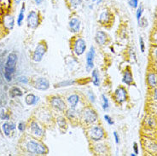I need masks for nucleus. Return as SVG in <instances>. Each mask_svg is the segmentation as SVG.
I'll use <instances>...</instances> for the list:
<instances>
[{"label": "nucleus", "mask_w": 157, "mask_h": 156, "mask_svg": "<svg viewBox=\"0 0 157 156\" xmlns=\"http://www.w3.org/2000/svg\"><path fill=\"white\" fill-rule=\"evenodd\" d=\"M153 41L155 42V44L157 45V33H155L153 35Z\"/></svg>", "instance_id": "41"}, {"label": "nucleus", "mask_w": 157, "mask_h": 156, "mask_svg": "<svg viewBox=\"0 0 157 156\" xmlns=\"http://www.w3.org/2000/svg\"><path fill=\"white\" fill-rule=\"evenodd\" d=\"M122 81L125 83L126 85H130L132 82H133V78H132V74L131 73V71L129 69H126L124 72V75H123V78Z\"/></svg>", "instance_id": "21"}, {"label": "nucleus", "mask_w": 157, "mask_h": 156, "mask_svg": "<svg viewBox=\"0 0 157 156\" xmlns=\"http://www.w3.org/2000/svg\"><path fill=\"white\" fill-rule=\"evenodd\" d=\"M129 5L133 9H136L138 7V0H129Z\"/></svg>", "instance_id": "30"}, {"label": "nucleus", "mask_w": 157, "mask_h": 156, "mask_svg": "<svg viewBox=\"0 0 157 156\" xmlns=\"http://www.w3.org/2000/svg\"><path fill=\"white\" fill-rule=\"evenodd\" d=\"M133 149H134V154H136V155L138 154V146H137V143H134V144H133Z\"/></svg>", "instance_id": "37"}, {"label": "nucleus", "mask_w": 157, "mask_h": 156, "mask_svg": "<svg viewBox=\"0 0 157 156\" xmlns=\"http://www.w3.org/2000/svg\"><path fill=\"white\" fill-rule=\"evenodd\" d=\"M91 81H92L93 85L95 86H99L100 85L99 74H98V71L97 69L92 70V73H91Z\"/></svg>", "instance_id": "22"}, {"label": "nucleus", "mask_w": 157, "mask_h": 156, "mask_svg": "<svg viewBox=\"0 0 157 156\" xmlns=\"http://www.w3.org/2000/svg\"><path fill=\"white\" fill-rule=\"evenodd\" d=\"M67 116L70 119H75V117H76V110H75V108H71L70 107V109L67 111Z\"/></svg>", "instance_id": "28"}, {"label": "nucleus", "mask_w": 157, "mask_h": 156, "mask_svg": "<svg viewBox=\"0 0 157 156\" xmlns=\"http://www.w3.org/2000/svg\"><path fill=\"white\" fill-rule=\"evenodd\" d=\"M15 2H16V4H20V2H21V0H15Z\"/></svg>", "instance_id": "44"}, {"label": "nucleus", "mask_w": 157, "mask_h": 156, "mask_svg": "<svg viewBox=\"0 0 157 156\" xmlns=\"http://www.w3.org/2000/svg\"><path fill=\"white\" fill-rule=\"evenodd\" d=\"M30 131H31V133L34 136H36V137H41L44 135V130H43V128L36 121H33L31 123V125H30Z\"/></svg>", "instance_id": "12"}, {"label": "nucleus", "mask_w": 157, "mask_h": 156, "mask_svg": "<svg viewBox=\"0 0 157 156\" xmlns=\"http://www.w3.org/2000/svg\"><path fill=\"white\" fill-rule=\"evenodd\" d=\"M153 98H154V100H155V101H157V88H155V89L154 90Z\"/></svg>", "instance_id": "40"}, {"label": "nucleus", "mask_w": 157, "mask_h": 156, "mask_svg": "<svg viewBox=\"0 0 157 156\" xmlns=\"http://www.w3.org/2000/svg\"><path fill=\"white\" fill-rule=\"evenodd\" d=\"M69 28L71 32L74 33H78L80 30V21L78 18H72L69 21Z\"/></svg>", "instance_id": "13"}, {"label": "nucleus", "mask_w": 157, "mask_h": 156, "mask_svg": "<svg viewBox=\"0 0 157 156\" xmlns=\"http://www.w3.org/2000/svg\"><path fill=\"white\" fill-rule=\"evenodd\" d=\"M88 98L91 101V103H94L96 102V96L92 91H89V92H88Z\"/></svg>", "instance_id": "31"}, {"label": "nucleus", "mask_w": 157, "mask_h": 156, "mask_svg": "<svg viewBox=\"0 0 157 156\" xmlns=\"http://www.w3.org/2000/svg\"><path fill=\"white\" fill-rule=\"evenodd\" d=\"M9 95L11 97H17V96H22V91L17 87H13L9 91Z\"/></svg>", "instance_id": "23"}, {"label": "nucleus", "mask_w": 157, "mask_h": 156, "mask_svg": "<svg viewBox=\"0 0 157 156\" xmlns=\"http://www.w3.org/2000/svg\"><path fill=\"white\" fill-rule=\"evenodd\" d=\"M86 49V41L82 38H77L74 43V52L76 56H81Z\"/></svg>", "instance_id": "6"}, {"label": "nucleus", "mask_w": 157, "mask_h": 156, "mask_svg": "<svg viewBox=\"0 0 157 156\" xmlns=\"http://www.w3.org/2000/svg\"><path fill=\"white\" fill-rule=\"evenodd\" d=\"M96 42L100 45H105V43L107 41V34L103 32V31H98L96 33L95 37Z\"/></svg>", "instance_id": "15"}, {"label": "nucleus", "mask_w": 157, "mask_h": 156, "mask_svg": "<svg viewBox=\"0 0 157 156\" xmlns=\"http://www.w3.org/2000/svg\"><path fill=\"white\" fill-rule=\"evenodd\" d=\"M81 3H82V0H71V6L75 8Z\"/></svg>", "instance_id": "32"}, {"label": "nucleus", "mask_w": 157, "mask_h": 156, "mask_svg": "<svg viewBox=\"0 0 157 156\" xmlns=\"http://www.w3.org/2000/svg\"><path fill=\"white\" fill-rule=\"evenodd\" d=\"M75 84V80L73 79H68V80H65V81H62V82L57 84L56 87H66V86H71Z\"/></svg>", "instance_id": "24"}, {"label": "nucleus", "mask_w": 157, "mask_h": 156, "mask_svg": "<svg viewBox=\"0 0 157 156\" xmlns=\"http://www.w3.org/2000/svg\"><path fill=\"white\" fill-rule=\"evenodd\" d=\"M110 14L109 12L108 11V10H104L103 12L100 14L99 16V21L102 23V24H108L109 21H110Z\"/></svg>", "instance_id": "19"}, {"label": "nucleus", "mask_w": 157, "mask_h": 156, "mask_svg": "<svg viewBox=\"0 0 157 156\" xmlns=\"http://www.w3.org/2000/svg\"><path fill=\"white\" fill-rule=\"evenodd\" d=\"M50 104L52 107L57 109L58 111H64L66 109V103L59 96H53L50 100Z\"/></svg>", "instance_id": "8"}, {"label": "nucleus", "mask_w": 157, "mask_h": 156, "mask_svg": "<svg viewBox=\"0 0 157 156\" xmlns=\"http://www.w3.org/2000/svg\"><path fill=\"white\" fill-rule=\"evenodd\" d=\"M17 63V55L15 53H10L7 57L5 67H4V78L5 79L10 82L12 79V75L16 71V66Z\"/></svg>", "instance_id": "1"}, {"label": "nucleus", "mask_w": 157, "mask_h": 156, "mask_svg": "<svg viewBox=\"0 0 157 156\" xmlns=\"http://www.w3.org/2000/svg\"><path fill=\"white\" fill-rule=\"evenodd\" d=\"M27 24L31 28H36L39 24V16L36 11H30L27 16Z\"/></svg>", "instance_id": "9"}, {"label": "nucleus", "mask_w": 157, "mask_h": 156, "mask_svg": "<svg viewBox=\"0 0 157 156\" xmlns=\"http://www.w3.org/2000/svg\"><path fill=\"white\" fill-rule=\"evenodd\" d=\"M24 13H25V5L23 4L21 9L20 14H19V16H18V18H17V23H18V26H21V23H22V21L24 20Z\"/></svg>", "instance_id": "25"}, {"label": "nucleus", "mask_w": 157, "mask_h": 156, "mask_svg": "<svg viewBox=\"0 0 157 156\" xmlns=\"http://www.w3.org/2000/svg\"><path fill=\"white\" fill-rule=\"evenodd\" d=\"M35 1V3L37 4H40L43 2V0H34Z\"/></svg>", "instance_id": "42"}, {"label": "nucleus", "mask_w": 157, "mask_h": 156, "mask_svg": "<svg viewBox=\"0 0 157 156\" xmlns=\"http://www.w3.org/2000/svg\"><path fill=\"white\" fill-rule=\"evenodd\" d=\"M82 119L84 120L85 123L87 125H91V124L96 123L97 121V114L91 107H86L83 110L82 114Z\"/></svg>", "instance_id": "3"}, {"label": "nucleus", "mask_w": 157, "mask_h": 156, "mask_svg": "<svg viewBox=\"0 0 157 156\" xmlns=\"http://www.w3.org/2000/svg\"><path fill=\"white\" fill-rule=\"evenodd\" d=\"M147 82L149 87L154 88L157 85V75L155 73H149L147 75Z\"/></svg>", "instance_id": "17"}, {"label": "nucleus", "mask_w": 157, "mask_h": 156, "mask_svg": "<svg viewBox=\"0 0 157 156\" xmlns=\"http://www.w3.org/2000/svg\"><path fill=\"white\" fill-rule=\"evenodd\" d=\"M114 136H115V139L116 143H120V138H119V136H118V133L116 132H114Z\"/></svg>", "instance_id": "38"}, {"label": "nucleus", "mask_w": 157, "mask_h": 156, "mask_svg": "<svg viewBox=\"0 0 157 156\" xmlns=\"http://www.w3.org/2000/svg\"><path fill=\"white\" fill-rule=\"evenodd\" d=\"M18 80L21 83H22V84H27V83H28V79H27V77H24V76L19 77V78H18Z\"/></svg>", "instance_id": "36"}, {"label": "nucleus", "mask_w": 157, "mask_h": 156, "mask_svg": "<svg viewBox=\"0 0 157 156\" xmlns=\"http://www.w3.org/2000/svg\"><path fill=\"white\" fill-rule=\"evenodd\" d=\"M102 106L104 111H107L109 107V102L105 95H102Z\"/></svg>", "instance_id": "26"}, {"label": "nucleus", "mask_w": 157, "mask_h": 156, "mask_svg": "<svg viewBox=\"0 0 157 156\" xmlns=\"http://www.w3.org/2000/svg\"><path fill=\"white\" fill-rule=\"evenodd\" d=\"M67 102H68V105H69V107L71 108H75L76 106L78 105V102H79V96L76 94L71 95V96H69L68 97Z\"/></svg>", "instance_id": "16"}, {"label": "nucleus", "mask_w": 157, "mask_h": 156, "mask_svg": "<svg viewBox=\"0 0 157 156\" xmlns=\"http://www.w3.org/2000/svg\"><path fill=\"white\" fill-rule=\"evenodd\" d=\"M94 59H95V48L91 46L90 50L86 55V70L89 72L94 67Z\"/></svg>", "instance_id": "10"}, {"label": "nucleus", "mask_w": 157, "mask_h": 156, "mask_svg": "<svg viewBox=\"0 0 157 156\" xmlns=\"http://www.w3.org/2000/svg\"><path fill=\"white\" fill-rule=\"evenodd\" d=\"M14 24H15V20L14 17L12 16H6L4 17V25L5 26V27L8 29H12L14 27Z\"/></svg>", "instance_id": "18"}, {"label": "nucleus", "mask_w": 157, "mask_h": 156, "mask_svg": "<svg viewBox=\"0 0 157 156\" xmlns=\"http://www.w3.org/2000/svg\"><path fill=\"white\" fill-rule=\"evenodd\" d=\"M38 101H39V98L33 94L27 95L25 98V102L26 103H27V105H29V106H32V105L37 104Z\"/></svg>", "instance_id": "20"}, {"label": "nucleus", "mask_w": 157, "mask_h": 156, "mask_svg": "<svg viewBox=\"0 0 157 156\" xmlns=\"http://www.w3.org/2000/svg\"><path fill=\"white\" fill-rule=\"evenodd\" d=\"M33 85L38 90H46L50 88V82L46 78H38L34 81Z\"/></svg>", "instance_id": "11"}, {"label": "nucleus", "mask_w": 157, "mask_h": 156, "mask_svg": "<svg viewBox=\"0 0 157 156\" xmlns=\"http://www.w3.org/2000/svg\"><path fill=\"white\" fill-rule=\"evenodd\" d=\"M104 119L107 121L108 125H114V120L112 119V118L110 116H108V115H104Z\"/></svg>", "instance_id": "34"}, {"label": "nucleus", "mask_w": 157, "mask_h": 156, "mask_svg": "<svg viewBox=\"0 0 157 156\" xmlns=\"http://www.w3.org/2000/svg\"><path fill=\"white\" fill-rule=\"evenodd\" d=\"M57 125L60 128H66L67 126V122L66 120H65V119L63 118V117H58L57 119Z\"/></svg>", "instance_id": "27"}, {"label": "nucleus", "mask_w": 157, "mask_h": 156, "mask_svg": "<svg viewBox=\"0 0 157 156\" xmlns=\"http://www.w3.org/2000/svg\"><path fill=\"white\" fill-rule=\"evenodd\" d=\"M0 118H1V119H9V115H5L4 114H4H3V113H2L1 115H0Z\"/></svg>", "instance_id": "39"}, {"label": "nucleus", "mask_w": 157, "mask_h": 156, "mask_svg": "<svg viewBox=\"0 0 157 156\" xmlns=\"http://www.w3.org/2000/svg\"><path fill=\"white\" fill-rule=\"evenodd\" d=\"M114 97H115V100L116 101V103L121 104V103H125L126 101V99H127V92H126V90L125 88H123V87H119L115 91Z\"/></svg>", "instance_id": "7"}, {"label": "nucleus", "mask_w": 157, "mask_h": 156, "mask_svg": "<svg viewBox=\"0 0 157 156\" xmlns=\"http://www.w3.org/2000/svg\"><path fill=\"white\" fill-rule=\"evenodd\" d=\"M2 129H3V132H4V135L7 136H9L11 135V133L13 132V131L16 129V125L12 122H6V123L3 124L2 125Z\"/></svg>", "instance_id": "14"}, {"label": "nucleus", "mask_w": 157, "mask_h": 156, "mask_svg": "<svg viewBox=\"0 0 157 156\" xmlns=\"http://www.w3.org/2000/svg\"><path fill=\"white\" fill-rule=\"evenodd\" d=\"M17 127H18L20 132H24L26 128L25 123H24V122H20V123L18 124V126H17Z\"/></svg>", "instance_id": "35"}, {"label": "nucleus", "mask_w": 157, "mask_h": 156, "mask_svg": "<svg viewBox=\"0 0 157 156\" xmlns=\"http://www.w3.org/2000/svg\"><path fill=\"white\" fill-rule=\"evenodd\" d=\"M46 49H47V48H46V44H44V43H39V44L37 45V47H36V49L34 50V52H33V61L36 62H41L42 59L44 57V56H45V54H46Z\"/></svg>", "instance_id": "5"}, {"label": "nucleus", "mask_w": 157, "mask_h": 156, "mask_svg": "<svg viewBox=\"0 0 157 156\" xmlns=\"http://www.w3.org/2000/svg\"><path fill=\"white\" fill-rule=\"evenodd\" d=\"M154 55H155V57L157 59V48L155 49V51H154Z\"/></svg>", "instance_id": "43"}, {"label": "nucleus", "mask_w": 157, "mask_h": 156, "mask_svg": "<svg viewBox=\"0 0 157 156\" xmlns=\"http://www.w3.org/2000/svg\"><path fill=\"white\" fill-rule=\"evenodd\" d=\"M88 135L92 141L98 142L104 137V132L102 127L97 126V125H94V126H92L89 129Z\"/></svg>", "instance_id": "4"}, {"label": "nucleus", "mask_w": 157, "mask_h": 156, "mask_svg": "<svg viewBox=\"0 0 157 156\" xmlns=\"http://www.w3.org/2000/svg\"><path fill=\"white\" fill-rule=\"evenodd\" d=\"M143 11H144V9H143V6L140 5L138 8H137V10L136 12V17L137 21H140V19L142 18V15H143Z\"/></svg>", "instance_id": "29"}, {"label": "nucleus", "mask_w": 157, "mask_h": 156, "mask_svg": "<svg viewBox=\"0 0 157 156\" xmlns=\"http://www.w3.org/2000/svg\"><path fill=\"white\" fill-rule=\"evenodd\" d=\"M139 43H140V49L141 51L144 53L145 51V46H144V39H143V38L140 37L139 38Z\"/></svg>", "instance_id": "33"}, {"label": "nucleus", "mask_w": 157, "mask_h": 156, "mask_svg": "<svg viewBox=\"0 0 157 156\" xmlns=\"http://www.w3.org/2000/svg\"><path fill=\"white\" fill-rule=\"evenodd\" d=\"M26 148L28 153L37 155H44L48 152L47 148L44 144L35 140H29L26 144Z\"/></svg>", "instance_id": "2"}, {"label": "nucleus", "mask_w": 157, "mask_h": 156, "mask_svg": "<svg viewBox=\"0 0 157 156\" xmlns=\"http://www.w3.org/2000/svg\"><path fill=\"white\" fill-rule=\"evenodd\" d=\"M93 1H97V0H93Z\"/></svg>", "instance_id": "45"}]
</instances>
